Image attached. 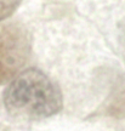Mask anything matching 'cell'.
Here are the masks:
<instances>
[{
    "label": "cell",
    "instance_id": "6da1fadb",
    "mask_svg": "<svg viewBox=\"0 0 125 131\" xmlns=\"http://www.w3.org/2000/svg\"><path fill=\"white\" fill-rule=\"evenodd\" d=\"M5 108L24 119L51 117L62 108V95L52 80L39 69L17 74L4 92Z\"/></svg>",
    "mask_w": 125,
    "mask_h": 131
},
{
    "label": "cell",
    "instance_id": "7a4b0ae2",
    "mask_svg": "<svg viewBox=\"0 0 125 131\" xmlns=\"http://www.w3.org/2000/svg\"><path fill=\"white\" fill-rule=\"evenodd\" d=\"M30 55V38L22 26H0V85L14 79Z\"/></svg>",
    "mask_w": 125,
    "mask_h": 131
},
{
    "label": "cell",
    "instance_id": "3957f363",
    "mask_svg": "<svg viewBox=\"0 0 125 131\" xmlns=\"http://www.w3.org/2000/svg\"><path fill=\"white\" fill-rule=\"evenodd\" d=\"M22 0H0V22L14 14Z\"/></svg>",
    "mask_w": 125,
    "mask_h": 131
}]
</instances>
